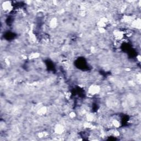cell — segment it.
<instances>
[{"mask_svg": "<svg viewBox=\"0 0 141 141\" xmlns=\"http://www.w3.org/2000/svg\"><path fill=\"white\" fill-rule=\"evenodd\" d=\"M2 7L4 12H7L11 11L13 8L12 4H10V2H4V4H2Z\"/></svg>", "mask_w": 141, "mask_h": 141, "instance_id": "6da1fadb", "label": "cell"}, {"mask_svg": "<svg viewBox=\"0 0 141 141\" xmlns=\"http://www.w3.org/2000/svg\"><path fill=\"white\" fill-rule=\"evenodd\" d=\"M55 131L56 133H57L58 134H61L64 132V128L63 126L61 125V124H58V125H57L55 128Z\"/></svg>", "mask_w": 141, "mask_h": 141, "instance_id": "7a4b0ae2", "label": "cell"}]
</instances>
